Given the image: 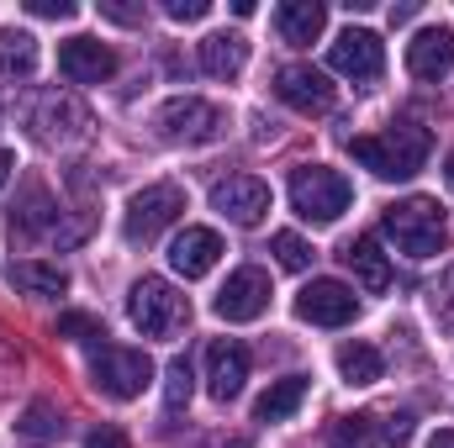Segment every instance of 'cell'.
<instances>
[{
    "mask_svg": "<svg viewBox=\"0 0 454 448\" xmlns=\"http://www.w3.org/2000/svg\"><path fill=\"white\" fill-rule=\"evenodd\" d=\"M339 375L348 385H375V380L386 375V359H380V348H370V343H343L339 348Z\"/></svg>",
    "mask_w": 454,
    "mask_h": 448,
    "instance_id": "23",
    "label": "cell"
},
{
    "mask_svg": "<svg viewBox=\"0 0 454 448\" xmlns=\"http://www.w3.org/2000/svg\"><path fill=\"white\" fill-rule=\"evenodd\" d=\"M407 69H412V80H444L454 69V32L450 27H423L412 42H407Z\"/></svg>",
    "mask_w": 454,
    "mask_h": 448,
    "instance_id": "15",
    "label": "cell"
},
{
    "mask_svg": "<svg viewBox=\"0 0 454 448\" xmlns=\"http://www.w3.org/2000/svg\"><path fill=\"white\" fill-rule=\"evenodd\" d=\"M275 96L291 106V112H301V116H323V112H333V80L323 74V69H312V64H286L280 74H275Z\"/></svg>",
    "mask_w": 454,
    "mask_h": 448,
    "instance_id": "9",
    "label": "cell"
},
{
    "mask_svg": "<svg viewBox=\"0 0 454 448\" xmlns=\"http://www.w3.org/2000/svg\"><path fill=\"white\" fill-rule=\"evenodd\" d=\"M328 448H375V417H339L328 428Z\"/></svg>",
    "mask_w": 454,
    "mask_h": 448,
    "instance_id": "26",
    "label": "cell"
},
{
    "mask_svg": "<svg viewBox=\"0 0 454 448\" xmlns=\"http://www.w3.org/2000/svg\"><path fill=\"white\" fill-rule=\"evenodd\" d=\"M16 174V153L11 148H0V190H5V180Z\"/></svg>",
    "mask_w": 454,
    "mask_h": 448,
    "instance_id": "36",
    "label": "cell"
},
{
    "mask_svg": "<svg viewBox=\"0 0 454 448\" xmlns=\"http://www.w3.org/2000/svg\"><path fill=\"white\" fill-rule=\"evenodd\" d=\"M59 74L69 85H101L116 74V53L101 42V37H69L59 48Z\"/></svg>",
    "mask_w": 454,
    "mask_h": 448,
    "instance_id": "13",
    "label": "cell"
},
{
    "mask_svg": "<svg viewBox=\"0 0 454 448\" xmlns=\"http://www.w3.org/2000/svg\"><path fill=\"white\" fill-rule=\"evenodd\" d=\"M243 64H248V42H243L238 32H212V37L201 42V69H207L212 80H238Z\"/></svg>",
    "mask_w": 454,
    "mask_h": 448,
    "instance_id": "19",
    "label": "cell"
},
{
    "mask_svg": "<svg viewBox=\"0 0 454 448\" xmlns=\"http://www.w3.org/2000/svg\"><path fill=\"white\" fill-rule=\"evenodd\" d=\"M217 259H223V237H217L212 227H185V232L169 243V269H175L180 280H201V274H212Z\"/></svg>",
    "mask_w": 454,
    "mask_h": 448,
    "instance_id": "14",
    "label": "cell"
},
{
    "mask_svg": "<svg viewBox=\"0 0 454 448\" xmlns=\"http://www.w3.org/2000/svg\"><path fill=\"white\" fill-rule=\"evenodd\" d=\"M59 337H74V343H96V337H106V328H101L90 312H64V317H59Z\"/></svg>",
    "mask_w": 454,
    "mask_h": 448,
    "instance_id": "28",
    "label": "cell"
},
{
    "mask_svg": "<svg viewBox=\"0 0 454 448\" xmlns=\"http://www.w3.org/2000/svg\"><path fill=\"white\" fill-rule=\"evenodd\" d=\"M434 317L444 333H454V269H444V280L434 285Z\"/></svg>",
    "mask_w": 454,
    "mask_h": 448,
    "instance_id": "30",
    "label": "cell"
},
{
    "mask_svg": "<svg viewBox=\"0 0 454 448\" xmlns=\"http://www.w3.org/2000/svg\"><path fill=\"white\" fill-rule=\"evenodd\" d=\"M85 448H132V444H127L121 428H96V433L85 438Z\"/></svg>",
    "mask_w": 454,
    "mask_h": 448,
    "instance_id": "35",
    "label": "cell"
},
{
    "mask_svg": "<svg viewBox=\"0 0 454 448\" xmlns=\"http://www.w3.org/2000/svg\"><path fill=\"white\" fill-rule=\"evenodd\" d=\"M328 69L343 74V80H354V85H375V80L386 74V48H380V37H375V32L348 27L339 42L328 48Z\"/></svg>",
    "mask_w": 454,
    "mask_h": 448,
    "instance_id": "8",
    "label": "cell"
},
{
    "mask_svg": "<svg viewBox=\"0 0 454 448\" xmlns=\"http://www.w3.org/2000/svg\"><path fill=\"white\" fill-rule=\"evenodd\" d=\"M386 237L396 243V253H407V259H434V253H444V243H450V227H444V206L439 201H428V196H412V201H396V206H386Z\"/></svg>",
    "mask_w": 454,
    "mask_h": 448,
    "instance_id": "2",
    "label": "cell"
},
{
    "mask_svg": "<svg viewBox=\"0 0 454 448\" xmlns=\"http://www.w3.org/2000/svg\"><path fill=\"white\" fill-rule=\"evenodd\" d=\"M101 16H112L121 27H132V21H143V5H121V0H101Z\"/></svg>",
    "mask_w": 454,
    "mask_h": 448,
    "instance_id": "34",
    "label": "cell"
},
{
    "mask_svg": "<svg viewBox=\"0 0 454 448\" xmlns=\"http://www.w3.org/2000/svg\"><path fill=\"white\" fill-rule=\"evenodd\" d=\"M217 317L223 322H254V317H264V306H270V274L264 269H238V274H227V285L217 290Z\"/></svg>",
    "mask_w": 454,
    "mask_h": 448,
    "instance_id": "12",
    "label": "cell"
},
{
    "mask_svg": "<svg viewBox=\"0 0 454 448\" xmlns=\"http://www.w3.org/2000/svg\"><path fill=\"white\" fill-rule=\"evenodd\" d=\"M191 390H196V369H191V359L180 353V359H169V369H164V412H185Z\"/></svg>",
    "mask_w": 454,
    "mask_h": 448,
    "instance_id": "25",
    "label": "cell"
},
{
    "mask_svg": "<svg viewBox=\"0 0 454 448\" xmlns=\"http://www.w3.org/2000/svg\"><path fill=\"white\" fill-rule=\"evenodd\" d=\"M212 212L232 227H259L270 212V185L254 174H227L223 185H212Z\"/></svg>",
    "mask_w": 454,
    "mask_h": 448,
    "instance_id": "10",
    "label": "cell"
},
{
    "mask_svg": "<svg viewBox=\"0 0 454 448\" xmlns=\"http://www.w3.org/2000/svg\"><path fill=\"white\" fill-rule=\"evenodd\" d=\"M32 127H37V137H43V143H69V137H80V132H85V112H80L74 101L48 96V101L32 112Z\"/></svg>",
    "mask_w": 454,
    "mask_h": 448,
    "instance_id": "20",
    "label": "cell"
},
{
    "mask_svg": "<svg viewBox=\"0 0 454 448\" xmlns=\"http://www.w3.org/2000/svg\"><path fill=\"white\" fill-rule=\"evenodd\" d=\"M164 16L169 21H201V16H212V0H164Z\"/></svg>",
    "mask_w": 454,
    "mask_h": 448,
    "instance_id": "32",
    "label": "cell"
},
{
    "mask_svg": "<svg viewBox=\"0 0 454 448\" xmlns=\"http://www.w3.org/2000/svg\"><path fill=\"white\" fill-rule=\"evenodd\" d=\"M380 433H386V444H391V448H407V444H412V417H407V412H396V417H386V428H380Z\"/></svg>",
    "mask_w": 454,
    "mask_h": 448,
    "instance_id": "33",
    "label": "cell"
},
{
    "mask_svg": "<svg viewBox=\"0 0 454 448\" xmlns=\"http://www.w3.org/2000/svg\"><path fill=\"white\" fill-rule=\"evenodd\" d=\"M301 401H307V375H286V380H275V385L254 401V417H259V422H286Z\"/></svg>",
    "mask_w": 454,
    "mask_h": 448,
    "instance_id": "21",
    "label": "cell"
},
{
    "mask_svg": "<svg viewBox=\"0 0 454 448\" xmlns=\"http://www.w3.org/2000/svg\"><path fill=\"white\" fill-rule=\"evenodd\" d=\"M80 5L74 0H27V16H43V21H69Z\"/></svg>",
    "mask_w": 454,
    "mask_h": 448,
    "instance_id": "31",
    "label": "cell"
},
{
    "mask_svg": "<svg viewBox=\"0 0 454 448\" xmlns=\"http://www.w3.org/2000/svg\"><path fill=\"white\" fill-rule=\"evenodd\" d=\"M348 153H354V164H364L375 180H412V174L428 164V153H434V132H428L423 121H396V127H386V132H375V137H354Z\"/></svg>",
    "mask_w": 454,
    "mask_h": 448,
    "instance_id": "1",
    "label": "cell"
},
{
    "mask_svg": "<svg viewBox=\"0 0 454 448\" xmlns=\"http://www.w3.org/2000/svg\"><path fill=\"white\" fill-rule=\"evenodd\" d=\"M11 285L27 290V296H64V290H69V274H64L59 264L21 259V264H11Z\"/></svg>",
    "mask_w": 454,
    "mask_h": 448,
    "instance_id": "22",
    "label": "cell"
},
{
    "mask_svg": "<svg viewBox=\"0 0 454 448\" xmlns=\"http://www.w3.org/2000/svg\"><path fill=\"white\" fill-rule=\"evenodd\" d=\"M180 212H185V190H180V185H148V190H137V196L127 201L121 232H127V243H153Z\"/></svg>",
    "mask_w": 454,
    "mask_h": 448,
    "instance_id": "7",
    "label": "cell"
},
{
    "mask_svg": "<svg viewBox=\"0 0 454 448\" xmlns=\"http://www.w3.org/2000/svg\"><path fill=\"white\" fill-rule=\"evenodd\" d=\"M127 317H132V328L143 337H175V333H185V322H191V301L169 280L143 274L127 290Z\"/></svg>",
    "mask_w": 454,
    "mask_h": 448,
    "instance_id": "4",
    "label": "cell"
},
{
    "mask_svg": "<svg viewBox=\"0 0 454 448\" xmlns=\"http://www.w3.org/2000/svg\"><path fill=\"white\" fill-rule=\"evenodd\" d=\"M270 248H275L280 269H291V274H301V269L312 264V243H307V237H296V232H275V237H270Z\"/></svg>",
    "mask_w": 454,
    "mask_h": 448,
    "instance_id": "27",
    "label": "cell"
},
{
    "mask_svg": "<svg viewBox=\"0 0 454 448\" xmlns=\"http://www.w3.org/2000/svg\"><path fill=\"white\" fill-rule=\"evenodd\" d=\"M90 380L106 401H137L143 385L153 380V359L143 348H121V343H101L90 353Z\"/></svg>",
    "mask_w": 454,
    "mask_h": 448,
    "instance_id": "5",
    "label": "cell"
},
{
    "mask_svg": "<svg viewBox=\"0 0 454 448\" xmlns=\"http://www.w3.org/2000/svg\"><path fill=\"white\" fill-rule=\"evenodd\" d=\"M428 448H454V428H439V433H434V444Z\"/></svg>",
    "mask_w": 454,
    "mask_h": 448,
    "instance_id": "37",
    "label": "cell"
},
{
    "mask_svg": "<svg viewBox=\"0 0 454 448\" xmlns=\"http://www.w3.org/2000/svg\"><path fill=\"white\" fill-rule=\"evenodd\" d=\"M153 127H159V137H164V143H185V148H196V143L223 137L227 116L217 112L212 101H201V96H175V101H164V106H159Z\"/></svg>",
    "mask_w": 454,
    "mask_h": 448,
    "instance_id": "6",
    "label": "cell"
},
{
    "mask_svg": "<svg viewBox=\"0 0 454 448\" xmlns=\"http://www.w3.org/2000/svg\"><path fill=\"white\" fill-rule=\"evenodd\" d=\"M243 380H248V348L232 343V337H217V343L207 348V390H212L217 401H232V396L243 390Z\"/></svg>",
    "mask_w": 454,
    "mask_h": 448,
    "instance_id": "16",
    "label": "cell"
},
{
    "mask_svg": "<svg viewBox=\"0 0 454 448\" xmlns=\"http://www.w3.org/2000/svg\"><path fill=\"white\" fill-rule=\"evenodd\" d=\"M286 196H291V212H296L301 222L333 227L343 212H348V201H354V185L343 180L339 169H328V164H301V169L291 174Z\"/></svg>",
    "mask_w": 454,
    "mask_h": 448,
    "instance_id": "3",
    "label": "cell"
},
{
    "mask_svg": "<svg viewBox=\"0 0 454 448\" xmlns=\"http://www.w3.org/2000/svg\"><path fill=\"white\" fill-rule=\"evenodd\" d=\"M343 264L354 269V280L370 290V296H380L386 285H391V264H386V253H380V243L364 232V237H354V243H343Z\"/></svg>",
    "mask_w": 454,
    "mask_h": 448,
    "instance_id": "18",
    "label": "cell"
},
{
    "mask_svg": "<svg viewBox=\"0 0 454 448\" xmlns=\"http://www.w3.org/2000/svg\"><path fill=\"white\" fill-rule=\"evenodd\" d=\"M444 180H450V185H454V153H450V158H444Z\"/></svg>",
    "mask_w": 454,
    "mask_h": 448,
    "instance_id": "38",
    "label": "cell"
},
{
    "mask_svg": "<svg viewBox=\"0 0 454 448\" xmlns=\"http://www.w3.org/2000/svg\"><path fill=\"white\" fill-rule=\"evenodd\" d=\"M323 27H328V5H317V0H286V5L275 11V32H280L286 42H296V48L317 42Z\"/></svg>",
    "mask_w": 454,
    "mask_h": 448,
    "instance_id": "17",
    "label": "cell"
},
{
    "mask_svg": "<svg viewBox=\"0 0 454 448\" xmlns=\"http://www.w3.org/2000/svg\"><path fill=\"white\" fill-rule=\"evenodd\" d=\"M223 448H248V438H232V444H223Z\"/></svg>",
    "mask_w": 454,
    "mask_h": 448,
    "instance_id": "39",
    "label": "cell"
},
{
    "mask_svg": "<svg viewBox=\"0 0 454 448\" xmlns=\"http://www.w3.org/2000/svg\"><path fill=\"white\" fill-rule=\"evenodd\" d=\"M354 312H359V301H354V290L343 280H312L296 296V317L312 322V328H348Z\"/></svg>",
    "mask_w": 454,
    "mask_h": 448,
    "instance_id": "11",
    "label": "cell"
},
{
    "mask_svg": "<svg viewBox=\"0 0 454 448\" xmlns=\"http://www.w3.org/2000/svg\"><path fill=\"white\" fill-rule=\"evenodd\" d=\"M37 69V42L27 32H0V80H27Z\"/></svg>",
    "mask_w": 454,
    "mask_h": 448,
    "instance_id": "24",
    "label": "cell"
},
{
    "mask_svg": "<svg viewBox=\"0 0 454 448\" xmlns=\"http://www.w3.org/2000/svg\"><path fill=\"white\" fill-rule=\"evenodd\" d=\"M21 433H32V438H59V433H64V417H59L48 401H37V406L27 412V422H21Z\"/></svg>",
    "mask_w": 454,
    "mask_h": 448,
    "instance_id": "29",
    "label": "cell"
}]
</instances>
